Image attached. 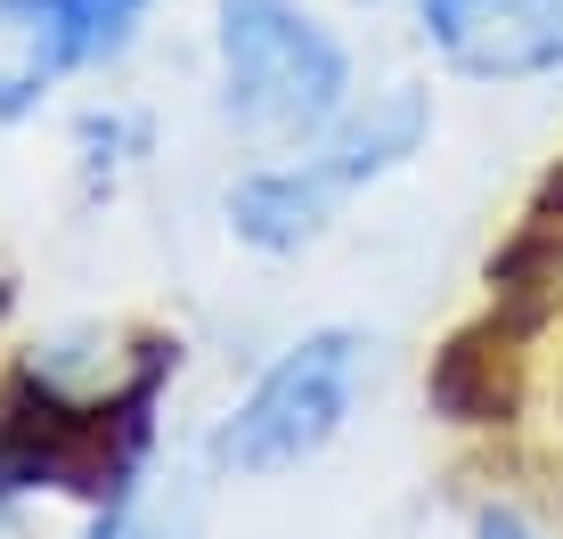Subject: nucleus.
I'll use <instances>...</instances> for the list:
<instances>
[{
	"instance_id": "f257e3e1",
	"label": "nucleus",
	"mask_w": 563,
	"mask_h": 539,
	"mask_svg": "<svg viewBox=\"0 0 563 539\" xmlns=\"http://www.w3.org/2000/svg\"><path fill=\"white\" fill-rule=\"evenodd\" d=\"M433 123H441V107H433L424 82L360 90V99L343 107V123L319 131L310 147L245 164L238 180L221 188V229L254 262H295L343 221L352 197L384 188L393 172H409L424 147H433Z\"/></svg>"
},
{
	"instance_id": "f03ea898",
	"label": "nucleus",
	"mask_w": 563,
	"mask_h": 539,
	"mask_svg": "<svg viewBox=\"0 0 563 539\" xmlns=\"http://www.w3.org/2000/svg\"><path fill=\"white\" fill-rule=\"evenodd\" d=\"M376 327L310 319L262 360L197 433V466L212 483H286L319 466L352 433L360 400L376 393Z\"/></svg>"
},
{
	"instance_id": "7ed1b4c3",
	"label": "nucleus",
	"mask_w": 563,
	"mask_h": 539,
	"mask_svg": "<svg viewBox=\"0 0 563 539\" xmlns=\"http://www.w3.org/2000/svg\"><path fill=\"white\" fill-rule=\"evenodd\" d=\"M360 99L352 42L310 0H212V107L262 156L310 147Z\"/></svg>"
},
{
	"instance_id": "20e7f679",
	"label": "nucleus",
	"mask_w": 563,
	"mask_h": 539,
	"mask_svg": "<svg viewBox=\"0 0 563 539\" xmlns=\"http://www.w3.org/2000/svg\"><path fill=\"white\" fill-rule=\"evenodd\" d=\"M155 0H0V131L33 123L74 74L114 66Z\"/></svg>"
},
{
	"instance_id": "39448f33",
	"label": "nucleus",
	"mask_w": 563,
	"mask_h": 539,
	"mask_svg": "<svg viewBox=\"0 0 563 539\" xmlns=\"http://www.w3.org/2000/svg\"><path fill=\"white\" fill-rule=\"evenodd\" d=\"M417 42L465 82L563 74V0H409Z\"/></svg>"
},
{
	"instance_id": "423d86ee",
	"label": "nucleus",
	"mask_w": 563,
	"mask_h": 539,
	"mask_svg": "<svg viewBox=\"0 0 563 539\" xmlns=\"http://www.w3.org/2000/svg\"><path fill=\"white\" fill-rule=\"evenodd\" d=\"M205 491H212V474L197 466V450L155 458V466H140L123 491H107L90 515H74L66 539H197Z\"/></svg>"
},
{
	"instance_id": "0eeeda50",
	"label": "nucleus",
	"mask_w": 563,
	"mask_h": 539,
	"mask_svg": "<svg viewBox=\"0 0 563 539\" xmlns=\"http://www.w3.org/2000/svg\"><path fill=\"white\" fill-rule=\"evenodd\" d=\"M147 164V114L107 99V107H82L74 114V180H82L90 205H107L131 172Z\"/></svg>"
},
{
	"instance_id": "6e6552de",
	"label": "nucleus",
	"mask_w": 563,
	"mask_h": 539,
	"mask_svg": "<svg viewBox=\"0 0 563 539\" xmlns=\"http://www.w3.org/2000/svg\"><path fill=\"white\" fill-rule=\"evenodd\" d=\"M465 539H555V531L539 524L522 498H482V507L465 515Z\"/></svg>"
}]
</instances>
